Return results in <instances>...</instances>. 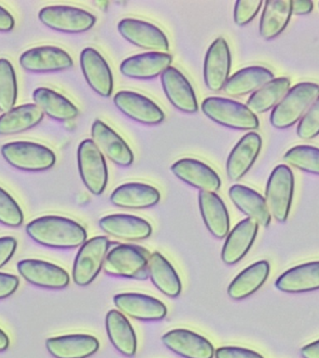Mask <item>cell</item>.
<instances>
[{"label": "cell", "mask_w": 319, "mask_h": 358, "mask_svg": "<svg viewBox=\"0 0 319 358\" xmlns=\"http://www.w3.org/2000/svg\"><path fill=\"white\" fill-rule=\"evenodd\" d=\"M28 236L46 248L71 249L87 241L86 229L76 221L59 215H45L27 224Z\"/></svg>", "instance_id": "6da1fadb"}, {"label": "cell", "mask_w": 319, "mask_h": 358, "mask_svg": "<svg viewBox=\"0 0 319 358\" xmlns=\"http://www.w3.org/2000/svg\"><path fill=\"white\" fill-rule=\"evenodd\" d=\"M319 96L318 84L301 83L290 89L278 105L271 111V124L276 129L292 127L306 113Z\"/></svg>", "instance_id": "7a4b0ae2"}, {"label": "cell", "mask_w": 319, "mask_h": 358, "mask_svg": "<svg viewBox=\"0 0 319 358\" xmlns=\"http://www.w3.org/2000/svg\"><path fill=\"white\" fill-rule=\"evenodd\" d=\"M150 257L142 246L120 243L108 251L103 268L109 275L143 281L148 277Z\"/></svg>", "instance_id": "3957f363"}, {"label": "cell", "mask_w": 319, "mask_h": 358, "mask_svg": "<svg viewBox=\"0 0 319 358\" xmlns=\"http://www.w3.org/2000/svg\"><path fill=\"white\" fill-rule=\"evenodd\" d=\"M207 117L224 127L252 131L259 128V119L242 103L223 97H208L201 103Z\"/></svg>", "instance_id": "277c9868"}, {"label": "cell", "mask_w": 319, "mask_h": 358, "mask_svg": "<svg viewBox=\"0 0 319 358\" xmlns=\"http://www.w3.org/2000/svg\"><path fill=\"white\" fill-rule=\"evenodd\" d=\"M3 158L11 166L25 172H42L55 164L56 157L52 150L30 141H15L1 148Z\"/></svg>", "instance_id": "5b68a950"}, {"label": "cell", "mask_w": 319, "mask_h": 358, "mask_svg": "<svg viewBox=\"0 0 319 358\" xmlns=\"http://www.w3.org/2000/svg\"><path fill=\"white\" fill-rule=\"evenodd\" d=\"M111 241L106 236H95L80 246L73 265V281L80 287L91 284L103 268Z\"/></svg>", "instance_id": "8992f818"}, {"label": "cell", "mask_w": 319, "mask_h": 358, "mask_svg": "<svg viewBox=\"0 0 319 358\" xmlns=\"http://www.w3.org/2000/svg\"><path fill=\"white\" fill-rule=\"evenodd\" d=\"M294 193V176L287 165L276 166L266 186L265 201L274 220L285 223L290 215Z\"/></svg>", "instance_id": "52a82bcc"}, {"label": "cell", "mask_w": 319, "mask_h": 358, "mask_svg": "<svg viewBox=\"0 0 319 358\" xmlns=\"http://www.w3.org/2000/svg\"><path fill=\"white\" fill-rule=\"evenodd\" d=\"M78 166L81 180L94 195H101L108 180L105 157L92 139H85L78 148Z\"/></svg>", "instance_id": "ba28073f"}, {"label": "cell", "mask_w": 319, "mask_h": 358, "mask_svg": "<svg viewBox=\"0 0 319 358\" xmlns=\"http://www.w3.org/2000/svg\"><path fill=\"white\" fill-rule=\"evenodd\" d=\"M41 22L50 29L59 32L77 34L94 27L97 18L89 11L71 6H48L38 13Z\"/></svg>", "instance_id": "9c48e42d"}, {"label": "cell", "mask_w": 319, "mask_h": 358, "mask_svg": "<svg viewBox=\"0 0 319 358\" xmlns=\"http://www.w3.org/2000/svg\"><path fill=\"white\" fill-rule=\"evenodd\" d=\"M122 38L141 49L151 52H166L169 50L167 36L159 27L142 20L126 18L118 24Z\"/></svg>", "instance_id": "30bf717a"}, {"label": "cell", "mask_w": 319, "mask_h": 358, "mask_svg": "<svg viewBox=\"0 0 319 358\" xmlns=\"http://www.w3.org/2000/svg\"><path fill=\"white\" fill-rule=\"evenodd\" d=\"M20 275L28 282L47 289H63L70 282L66 271L41 259H22L17 264Z\"/></svg>", "instance_id": "8fae6325"}, {"label": "cell", "mask_w": 319, "mask_h": 358, "mask_svg": "<svg viewBox=\"0 0 319 358\" xmlns=\"http://www.w3.org/2000/svg\"><path fill=\"white\" fill-rule=\"evenodd\" d=\"M232 56L229 45L223 38H218L207 50L204 64V78L212 92L223 90L231 72Z\"/></svg>", "instance_id": "7c38bea8"}, {"label": "cell", "mask_w": 319, "mask_h": 358, "mask_svg": "<svg viewBox=\"0 0 319 358\" xmlns=\"http://www.w3.org/2000/svg\"><path fill=\"white\" fill-rule=\"evenodd\" d=\"M116 108L134 122L157 125L164 122V113L150 98L130 91L118 92L113 98Z\"/></svg>", "instance_id": "4fadbf2b"}, {"label": "cell", "mask_w": 319, "mask_h": 358, "mask_svg": "<svg viewBox=\"0 0 319 358\" xmlns=\"http://www.w3.org/2000/svg\"><path fill=\"white\" fill-rule=\"evenodd\" d=\"M20 64L28 72L52 73L71 69L73 60L58 47L41 46L27 50L20 56Z\"/></svg>", "instance_id": "5bb4252c"}, {"label": "cell", "mask_w": 319, "mask_h": 358, "mask_svg": "<svg viewBox=\"0 0 319 358\" xmlns=\"http://www.w3.org/2000/svg\"><path fill=\"white\" fill-rule=\"evenodd\" d=\"M92 140L103 155L118 166H130L134 162L133 151L127 143L102 120H95L92 125Z\"/></svg>", "instance_id": "9a60e30c"}, {"label": "cell", "mask_w": 319, "mask_h": 358, "mask_svg": "<svg viewBox=\"0 0 319 358\" xmlns=\"http://www.w3.org/2000/svg\"><path fill=\"white\" fill-rule=\"evenodd\" d=\"M113 301L118 310L139 321H160L167 315V308L161 301L145 294H118Z\"/></svg>", "instance_id": "2e32d148"}, {"label": "cell", "mask_w": 319, "mask_h": 358, "mask_svg": "<svg viewBox=\"0 0 319 358\" xmlns=\"http://www.w3.org/2000/svg\"><path fill=\"white\" fill-rule=\"evenodd\" d=\"M162 343L184 358H213L215 348L207 338L190 330L178 329L165 333Z\"/></svg>", "instance_id": "e0dca14e"}, {"label": "cell", "mask_w": 319, "mask_h": 358, "mask_svg": "<svg viewBox=\"0 0 319 358\" xmlns=\"http://www.w3.org/2000/svg\"><path fill=\"white\" fill-rule=\"evenodd\" d=\"M80 67L90 87L102 97H111L113 92V76L111 67L99 52L86 48L80 53Z\"/></svg>", "instance_id": "ac0fdd59"}, {"label": "cell", "mask_w": 319, "mask_h": 358, "mask_svg": "<svg viewBox=\"0 0 319 358\" xmlns=\"http://www.w3.org/2000/svg\"><path fill=\"white\" fill-rule=\"evenodd\" d=\"M173 175L201 192H215L220 189V176L208 165L195 159H182L171 167Z\"/></svg>", "instance_id": "d6986e66"}, {"label": "cell", "mask_w": 319, "mask_h": 358, "mask_svg": "<svg viewBox=\"0 0 319 358\" xmlns=\"http://www.w3.org/2000/svg\"><path fill=\"white\" fill-rule=\"evenodd\" d=\"M262 145V137L254 131L245 134L239 140L227 159L226 173L229 180H240L250 170L259 156Z\"/></svg>", "instance_id": "ffe728a7"}, {"label": "cell", "mask_w": 319, "mask_h": 358, "mask_svg": "<svg viewBox=\"0 0 319 358\" xmlns=\"http://www.w3.org/2000/svg\"><path fill=\"white\" fill-rule=\"evenodd\" d=\"M161 81L165 95L176 108L184 113L198 111L197 98L192 86L178 69L168 67L161 75Z\"/></svg>", "instance_id": "44dd1931"}, {"label": "cell", "mask_w": 319, "mask_h": 358, "mask_svg": "<svg viewBox=\"0 0 319 358\" xmlns=\"http://www.w3.org/2000/svg\"><path fill=\"white\" fill-rule=\"evenodd\" d=\"M259 231L256 221L246 218L240 221L227 235L221 251V259L227 265L239 262L253 245Z\"/></svg>", "instance_id": "7402d4cb"}, {"label": "cell", "mask_w": 319, "mask_h": 358, "mask_svg": "<svg viewBox=\"0 0 319 358\" xmlns=\"http://www.w3.org/2000/svg\"><path fill=\"white\" fill-rule=\"evenodd\" d=\"M173 57L167 52H146L131 56L120 64V70L125 77L150 80L158 77L171 66Z\"/></svg>", "instance_id": "603a6c76"}, {"label": "cell", "mask_w": 319, "mask_h": 358, "mask_svg": "<svg viewBox=\"0 0 319 358\" xmlns=\"http://www.w3.org/2000/svg\"><path fill=\"white\" fill-rule=\"evenodd\" d=\"M99 227L111 236L127 241L148 239L153 234V228L147 220L132 215H106L99 220Z\"/></svg>", "instance_id": "cb8c5ba5"}, {"label": "cell", "mask_w": 319, "mask_h": 358, "mask_svg": "<svg viewBox=\"0 0 319 358\" xmlns=\"http://www.w3.org/2000/svg\"><path fill=\"white\" fill-rule=\"evenodd\" d=\"M99 346L97 338L88 334L63 335L46 341L48 352L55 358H88Z\"/></svg>", "instance_id": "d4e9b609"}, {"label": "cell", "mask_w": 319, "mask_h": 358, "mask_svg": "<svg viewBox=\"0 0 319 358\" xmlns=\"http://www.w3.org/2000/svg\"><path fill=\"white\" fill-rule=\"evenodd\" d=\"M111 203L126 209H147L156 206L161 200L159 190L144 183L120 185L111 193Z\"/></svg>", "instance_id": "484cf974"}, {"label": "cell", "mask_w": 319, "mask_h": 358, "mask_svg": "<svg viewBox=\"0 0 319 358\" xmlns=\"http://www.w3.org/2000/svg\"><path fill=\"white\" fill-rule=\"evenodd\" d=\"M198 200L201 217L210 234L218 239L227 237L231 223L222 199L215 192H200Z\"/></svg>", "instance_id": "4316f807"}, {"label": "cell", "mask_w": 319, "mask_h": 358, "mask_svg": "<svg viewBox=\"0 0 319 358\" xmlns=\"http://www.w3.org/2000/svg\"><path fill=\"white\" fill-rule=\"evenodd\" d=\"M229 196L234 206L256 221L257 225L267 228L270 225L271 215L266 204L265 199L250 187L235 184L229 187Z\"/></svg>", "instance_id": "83f0119b"}, {"label": "cell", "mask_w": 319, "mask_h": 358, "mask_svg": "<svg viewBox=\"0 0 319 358\" xmlns=\"http://www.w3.org/2000/svg\"><path fill=\"white\" fill-rule=\"evenodd\" d=\"M277 289L285 293H304L319 289V260L296 266L276 280Z\"/></svg>", "instance_id": "f1b7e54d"}, {"label": "cell", "mask_w": 319, "mask_h": 358, "mask_svg": "<svg viewBox=\"0 0 319 358\" xmlns=\"http://www.w3.org/2000/svg\"><path fill=\"white\" fill-rule=\"evenodd\" d=\"M273 72L263 66H248L232 75L223 91L229 97H241L253 94L265 84L273 80Z\"/></svg>", "instance_id": "f546056e"}, {"label": "cell", "mask_w": 319, "mask_h": 358, "mask_svg": "<svg viewBox=\"0 0 319 358\" xmlns=\"http://www.w3.org/2000/svg\"><path fill=\"white\" fill-rule=\"evenodd\" d=\"M106 329L109 341L117 351L127 357L136 354L137 338L130 322L118 310H111L106 316Z\"/></svg>", "instance_id": "4dcf8cb0"}, {"label": "cell", "mask_w": 319, "mask_h": 358, "mask_svg": "<svg viewBox=\"0 0 319 358\" xmlns=\"http://www.w3.org/2000/svg\"><path fill=\"white\" fill-rule=\"evenodd\" d=\"M271 267L267 260H260L241 271L228 287V295L234 301L248 298L268 279Z\"/></svg>", "instance_id": "1f68e13d"}, {"label": "cell", "mask_w": 319, "mask_h": 358, "mask_svg": "<svg viewBox=\"0 0 319 358\" xmlns=\"http://www.w3.org/2000/svg\"><path fill=\"white\" fill-rule=\"evenodd\" d=\"M148 276L165 296L178 298L182 291L181 280L172 264L161 253L154 252L148 259Z\"/></svg>", "instance_id": "d6a6232c"}, {"label": "cell", "mask_w": 319, "mask_h": 358, "mask_svg": "<svg viewBox=\"0 0 319 358\" xmlns=\"http://www.w3.org/2000/svg\"><path fill=\"white\" fill-rule=\"evenodd\" d=\"M292 15L290 0H271L264 2L260 21V35L265 41L277 38L287 27Z\"/></svg>", "instance_id": "836d02e7"}, {"label": "cell", "mask_w": 319, "mask_h": 358, "mask_svg": "<svg viewBox=\"0 0 319 358\" xmlns=\"http://www.w3.org/2000/svg\"><path fill=\"white\" fill-rule=\"evenodd\" d=\"M44 113L35 103L14 106L0 116V136H13L35 127Z\"/></svg>", "instance_id": "e575fe53"}, {"label": "cell", "mask_w": 319, "mask_h": 358, "mask_svg": "<svg viewBox=\"0 0 319 358\" xmlns=\"http://www.w3.org/2000/svg\"><path fill=\"white\" fill-rule=\"evenodd\" d=\"M33 100L44 114L58 122L74 120L78 115V109L74 103L52 89L44 87L36 89Z\"/></svg>", "instance_id": "d590c367"}, {"label": "cell", "mask_w": 319, "mask_h": 358, "mask_svg": "<svg viewBox=\"0 0 319 358\" xmlns=\"http://www.w3.org/2000/svg\"><path fill=\"white\" fill-rule=\"evenodd\" d=\"M290 88V80L288 78H274L251 94L246 102V106L255 115L265 113L278 105Z\"/></svg>", "instance_id": "8d00e7d4"}, {"label": "cell", "mask_w": 319, "mask_h": 358, "mask_svg": "<svg viewBox=\"0 0 319 358\" xmlns=\"http://www.w3.org/2000/svg\"><path fill=\"white\" fill-rule=\"evenodd\" d=\"M18 87L15 70L7 59H0V111L7 112L15 106Z\"/></svg>", "instance_id": "74e56055"}, {"label": "cell", "mask_w": 319, "mask_h": 358, "mask_svg": "<svg viewBox=\"0 0 319 358\" xmlns=\"http://www.w3.org/2000/svg\"><path fill=\"white\" fill-rule=\"evenodd\" d=\"M284 162L304 172L319 176V148L312 145H297L285 154Z\"/></svg>", "instance_id": "f35d334b"}, {"label": "cell", "mask_w": 319, "mask_h": 358, "mask_svg": "<svg viewBox=\"0 0 319 358\" xmlns=\"http://www.w3.org/2000/svg\"><path fill=\"white\" fill-rule=\"evenodd\" d=\"M24 222L21 207L6 190L0 187V223L16 228Z\"/></svg>", "instance_id": "ab89813d"}, {"label": "cell", "mask_w": 319, "mask_h": 358, "mask_svg": "<svg viewBox=\"0 0 319 358\" xmlns=\"http://www.w3.org/2000/svg\"><path fill=\"white\" fill-rule=\"evenodd\" d=\"M297 134L301 139L310 140L319 134V96L299 120Z\"/></svg>", "instance_id": "60d3db41"}, {"label": "cell", "mask_w": 319, "mask_h": 358, "mask_svg": "<svg viewBox=\"0 0 319 358\" xmlns=\"http://www.w3.org/2000/svg\"><path fill=\"white\" fill-rule=\"evenodd\" d=\"M264 2L260 0H238L235 3L234 19L239 27L249 24L259 13Z\"/></svg>", "instance_id": "b9f144b4"}, {"label": "cell", "mask_w": 319, "mask_h": 358, "mask_svg": "<svg viewBox=\"0 0 319 358\" xmlns=\"http://www.w3.org/2000/svg\"><path fill=\"white\" fill-rule=\"evenodd\" d=\"M215 358H264L253 350L242 347L223 346L215 351Z\"/></svg>", "instance_id": "7bdbcfd3"}, {"label": "cell", "mask_w": 319, "mask_h": 358, "mask_svg": "<svg viewBox=\"0 0 319 358\" xmlns=\"http://www.w3.org/2000/svg\"><path fill=\"white\" fill-rule=\"evenodd\" d=\"M18 277L10 273H0V299H7L19 287Z\"/></svg>", "instance_id": "ee69618b"}, {"label": "cell", "mask_w": 319, "mask_h": 358, "mask_svg": "<svg viewBox=\"0 0 319 358\" xmlns=\"http://www.w3.org/2000/svg\"><path fill=\"white\" fill-rule=\"evenodd\" d=\"M17 241L15 238L5 236L0 238V268L4 267L15 254Z\"/></svg>", "instance_id": "f6af8a7d"}, {"label": "cell", "mask_w": 319, "mask_h": 358, "mask_svg": "<svg viewBox=\"0 0 319 358\" xmlns=\"http://www.w3.org/2000/svg\"><path fill=\"white\" fill-rule=\"evenodd\" d=\"M291 8L292 15H306L313 10V3L309 0H295L291 1Z\"/></svg>", "instance_id": "bcb514c9"}, {"label": "cell", "mask_w": 319, "mask_h": 358, "mask_svg": "<svg viewBox=\"0 0 319 358\" xmlns=\"http://www.w3.org/2000/svg\"><path fill=\"white\" fill-rule=\"evenodd\" d=\"M15 25L13 15L0 6V32H10Z\"/></svg>", "instance_id": "7dc6e473"}, {"label": "cell", "mask_w": 319, "mask_h": 358, "mask_svg": "<svg viewBox=\"0 0 319 358\" xmlns=\"http://www.w3.org/2000/svg\"><path fill=\"white\" fill-rule=\"evenodd\" d=\"M301 355L302 358H319V340L302 347Z\"/></svg>", "instance_id": "c3c4849f"}, {"label": "cell", "mask_w": 319, "mask_h": 358, "mask_svg": "<svg viewBox=\"0 0 319 358\" xmlns=\"http://www.w3.org/2000/svg\"><path fill=\"white\" fill-rule=\"evenodd\" d=\"M10 346V338L1 329H0V352H4Z\"/></svg>", "instance_id": "681fc988"}]
</instances>
